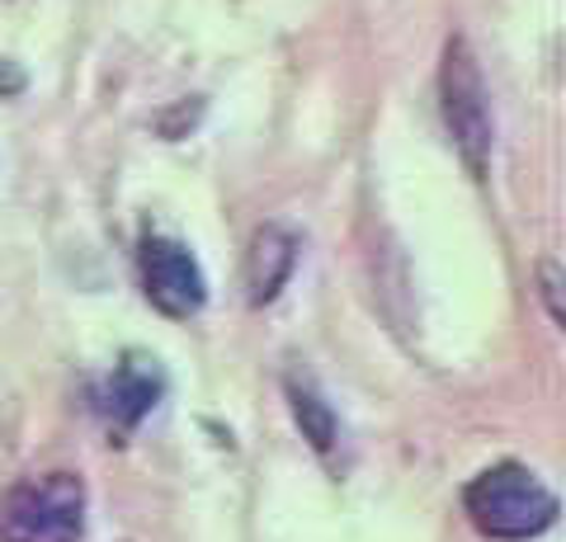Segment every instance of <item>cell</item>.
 Returning a JSON list of instances; mask_svg holds the SVG:
<instances>
[{
  "label": "cell",
  "instance_id": "obj_4",
  "mask_svg": "<svg viewBox=\"0 0 566 542\" xmlns=\"http://www.w3.org/2000/svg\"><path fill=\"white\" fill-rule=\"evenodd\" d=\"M137 269H142V293H147V302L161 311V317L189 321L203 311L208 278L199 269V259L189 255V246H180V241H170V236H147L142 241V255H137Z\"/></svg>",
  "mask_w": 566,
  "mask_h": 542
},
{
  "label": "cell",
  "instance_id": "obj_5",
  "mask_svg": "<svg viewBox=\"0 0 566 542\" xmlns=\"http://www.w3.org/2000/svg\"><path fill=\"white\" fill-rule=\"evenodd\" d=\"M161 396H166V373L151 354H123L114 363V373L104 378L95 392L99 415L109 419V429H118V434L137 429L142 419L161 406Z\"/></svg>",
  "mask_w": 566,
  "mask_h": 542
},
{
  "label": "cell",
  "instance_id": "obj_6",
  "mask_svg": "<svg viewBox=\"0 0 566 542\" xmlns=\"http://www.w3.org/2000/svg\"><path fill=\"white\" fill-rule=\"evenodd\" d=\"M297 251H303V236L283 222H264L255 226L251 246H245V302L251 307H270L274 297L283 293V284L293 278L297 269Z\"/></svg>",
  "mask_w": 566,
  "mask_h": 542
},
{
  "label": "cell",
  "instance_id": "obj_7",
  "mask_svg": "<svg viewBox=\"0 0 566 542\" xmlns=\"http://www.w3.org/2000/svg\"><path fill=\"white\" fill-rule=\"evenodd\" d=\"M289 411L297 419V429H303V439L312 444L316 458H335V448H340V415L335 406L322 396V387L307 378V373H289Z\"/></svg>",
  "mask_w": 566,
  "mask_h": 542
},
{
  "label": "cell",
  "instance_id": "obj_3",
  "mask_svg": "<svg viewBox=\"0 0 566 542\" xmlns=\"http://www.w3.org/2000/svg\"><path fill=\"white\" fill-rule=\"evenodd\" d=\"M85 510L91 496L76 471L24 477L0 500V542H81Z\"/></svg>",
  "mask_w": 566,
  "mask_h": 542
},
{
  "label": "cell",
  "instance_id": "obj_1",
  "mask_svg": "<svg viewBox=\"0 0 566 542\" xmlns=\"http://www.w3.org/2000/svg\"><path fill=\"white\" fill-rule=\"evenodd\" d=\"M463 510L472 523L495 542H524L538 538L557 523V496L520 463H501L486 467L482 477L468 481L463 491Z\"/></svg>",
  "mask_w": 566,
  "mask_h": 542
},
{
  "label": "cell",
  "instance_id": "obj_8",
  "mask_svg": "<svg viewBox=\"0 0 566 542\" xmlns=\"http://www.w3.org/2000/svg\"><path fill=\"white\" fill-rule=\"evenodd\" d=\"M538 284H543V297H547V317H553V321H566V311H562V269H557V259H543V265H538Z\"/></svg>",
  "mask_w": 566,
  "mask_h": 542
},
{
  "label": "cell",
  "instance_id": "obj_2",
  "mask_svg": "<svg viewBox=\"0 0 566 542\" xmlns=\"http://www.w3.org/2000/svg\"><path fill=\"white\" fill-rule=\"evenodd\" d=\"M439 109H444V128L453 137V151L463 156L472 180H486L491 151H495V118H491V95L476 66V52L463 33H453L439 57Z\"/></svg>",
  "mask_w": 566,
  "mask_h": 542
}]
</instances>
